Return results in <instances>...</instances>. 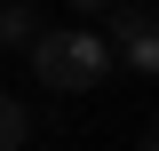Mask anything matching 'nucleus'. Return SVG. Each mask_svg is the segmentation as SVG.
<instances>
[{"label":"nucleus","instance_id":"f257e3e1","mask_svg":"<svg viewBox=\"0 0 159 151\" xmlns=\"http://www.w3.org/2000/svg\"><path fill=\"white\" fill-rule=\"evenodd\" d=\"M32 72H40V88L80 95V88H96V80L111 72V48H103V32H88V24H56V32L32 40Z\"/></svg>","mask_w":159,"mask_h":151},{"label":"nucleus","instance_id":"f03ea898","mask_svg":"<svg viewBox=\"0 0 159 151\" xmlns=\"http://www.w3.org/2000/svg\"><path fill=\"white\" fill-rule=\"evenodd\" d=\"M103 48H111L119 64H135V72H151V80H159V16H151V8H111Z\"/></svg>","mask_w":159,"mask_h":151},{"label":"nucleus","instance_id":"7ed1b4c3","mask_svg":"<svg viewBox=\"0 0 159 151\" xmlns=\"http://www.w3.org/2000/svg\"><path fill=\"white\" fill-rule=\"evenodd\" d=\"M32 40H40V16L24 0H0V48H32Z\"/></svg>","mask_w":159,"mask_h":151},{"label":"nucleus","instance_id":"20e7f679","mask_svg":"<svg viewBox=\"0 0 159 151\" xmlns=\"http://www.w3.org/2000/svg\"><path fill=\"white\" fill-rule=\"evenodd\" d=\"M24 135H32L24 103H16V95H0V151H24Z\"/></svg>","mask_w":159,"mask_h":151},{"label":"nucleus","instance_id":"39448f33","mask_svg":"<svg viewBox=\"0 0 159 151\" xmlns=\"http://www.w3.org/2000/svg\"><path fill=\"white\" fill-rule=\"evenodd\" d=\"M143 151H159V119H151V127H143Z\"/></svg>","mask_w":159,"mask_h":151},{"label":"nucleus","instance_id":"423d86ee","mask_svg":"<svg viewBox=\"0 0 159 151\" xmlns=\"http://www.w3.org/2000/svg\"><path fill=\"white\" fill-rule=\"evenodd\" d=\"M72 8H111V0H72Z\"/></svg>","mask_w":159,"mask_h":151}]
</instances>
